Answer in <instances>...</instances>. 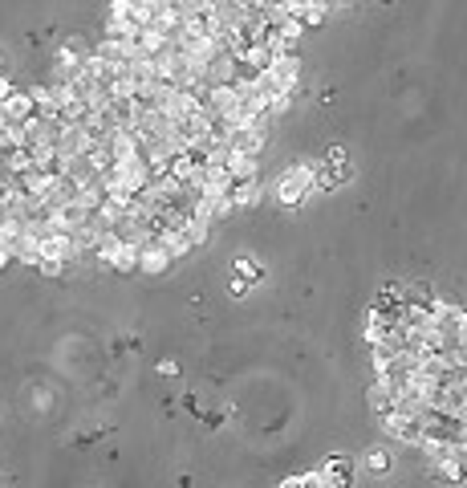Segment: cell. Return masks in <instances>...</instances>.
I'll list each match as a JSON object with an SVG mask.
<instances>
[{
	"mask_svg": "<svg viewBox=\"0 0 467 488\" xmlns=\"http://www.w3.org/2000/svg\"><path fill=\"white\" fill-rule=\"evenodd\" d=\"M309 195H313V167L309 163H293L281 176V183H276V204L281 208H305Z\"/></svg>",
	"mask_w": 467,
	"mask_h": 488,
	"instance_id": "6da1fadb",
	"label": "cell"
},
{
	"mask_svg": "<svg viewBox=\"0 0 467 488\" xmlns=\"http://www.w3.org/2000/svg\"><path fill=\"white\" fill-rule=\"evenodd\" d=\"M260 82L272 89V94H289V98H293V89H297V82H301V61L293 57V53L272 57V65L260 74Z\"/></svg>",
	"mask_w": 467,
	"mask_h": 488,
	"instance_id": "7a4b0ae2",
	"label": "cell"
},
{
	"mask_svg": "<svg viewBox=\"0 0 467 488\" xmlns=\"http://www.w3.org/2000/svg\"><path fill=\"white\" fill-rule=\"evenodd\" d=\"M426 464H431V476H435L439 485L459 488L467 480V464L455 456V452H443V456H435V460H426Z\"/></svg>",
	"mask_w": 467,
	"mask_h": 488,
	"instance_id": "3957f363",
	"label": "cell"
},
{
	"mask_svg": "<svg viewBox=\"0 0 467 488\" xmlns=\"http://www.w3.org/2000/svg\"><path fill=\"white\" fill-rule=\"evenodd\" d=\"M224 134V147L228 151H240V155H260V147H264V131H256V127H228Z\"/></svg>",
	"mask_w": 467,
	"mask_h": 488,
	"instance_id": "277c9868",
	"label": "cell"
},
{
	"mask_svg": "<svg viewBox=\"0 0 467 488\" xmlns=\"http://www.w3.org/2000/svg\"><path fill=\"white\" fill-rule=\"evenodd\" d=\"M171 265H175V261H171V253L163 248V244L151 240V244L138 248V273H146V277H163Z\"/></svg>",
	"mask_w": 467,
	"mask_h": 488,
	"instance_id": "5b68a950",
	"label": "cell"
},
{
	"mask_svg": "<svg viewBox=\"0 0 467 488\" xmlns=\"http://www.w3.org/2000/svg\"><path fill=\"white\" fill-rule=\"evenodd\" d=\"M317 476L329 488H349L354 485V464H349L345 456H325V464L317 468Z\"/></svg>",
	"mask_w": 467,
	"mask_h": 488,
	"instance_id": "8992f818",
	"label": "cell"
},
{
	"mask_svg": "<svg viewBox=\"0 0 467 488\" xmlns=\"http://www.w3.org/2000/svg\"><path fill=\"white\" fill-rule=\"evenodd\" d=\"M390 330H394V317H386L382 310H374V306H370V310H366V317H362V338H366L370 346H382Z\"/></svg>",
	"mask_w": 467,
	"mask_h": 488,
	"instance_id": "52a82bcc",
	"label": "cell"
},
{
	"mask_svg": "<svg viewBox=\"0 0 467 488\" xmlns=\"http://www.w3.org/2000/svg\"><path fill=\"white\" fill-rule=\"evenodd\" d=\"M402 301H406V289H402L398 281H386L382 289L374 293V301H370V306H374V310H382L386 317H394V321H398V310H402Z\"/></svg>",
	"mask_w": 467,
	"mask_h": 488,
	"instance_id": "ba28073f",
	"label": "cell"
},
{
	"mask_svg": "<svg viewBox=\"0 0 467 488\" xmlns=\"http://www.w3.org/2000/svg\"><path fill=\"white\" fill-rule=\"evenodd\" d=\"M325 4L321 0H305L301 4V12H297V21H301V29H317V25H325Z\"/></svg>",
	"mask_w": 467,
	"mask_h": 488,
	"instance_id": "9c48e42d",
	"label": "cell"
},
{
	"mask_svg": "<svg viewBox=\"0 0 467 488\" xmlns=\"http://www.w3.org/2000/svg\"><path fill=\"white\" fill-rule=\"evenodd\" d=\"M366 399H370V407H374V415H378V419H382L386 411H394V403H398V399H394V391H390L386 383H374Z\"/></svg>",
	"mask_w": 467,
	"mask_h": 488,
	"instance_id": "30bf717a",
	"label": "cell"
},
{
	"mask_svg": "<svg viewBox=\"0 0 467 488\" xmlns=\"http://www.w3.org/2000/svg\"><path fill=\"white\" fill-rule=\"evenodd\" d=\"M362 464H366V472H370V476H386V472H390V452H382V447H370V452L362 456Z\"/></svg>",
	"mask_w": 467,
	"mask_h": 488,
	"instance_id": "8fae6325",
	"label": "cell"
},
{
	"mask_svg": "<svg viewBox=\"0 0 467 488\" xmlns=\"http://www.w3.org/2000/svg\"><path fill=\"white\" fill-rule=\"evenodd\" d=\"M232 273H236L240 281H248V285H256V281H260V265H256V261H248V257H236Z\"/></svg>",
	"mask_w": 467,
	"mask_h": 488,
	"instance_id": "7c38bea8",
	"label": "cell"
},
{
	"mask_svg": "<svg viewBox=\"0 0 467 488\" xmlns=\"http://www.w3.org/2000/svg\"><path fill=\"white\" fill-rule=\"evenodd\" d=\"M321 167H334V171H345V167H349V155H345V147H338V142H334V147L325 151V163H321Z\"/></svg>",
	"mask_w": 467,
	"mask_h": 488,
	"instance_id": "4fadbf2b",
	"label": "cell"
},
{
	"mask_svg": "<svg viewBox=\"0 0 467 488\" xmlns=\"http://www.w3.org/2000/svg\"><path fill=\"white\" fill-rule=\"evenodd\" d=\"M248 289H252V285H248V281H240V277H232V281H228V293H232V297H244Z\"/></svg>",
	"mask_w": 467,
	"mask_h": 488,
	"instance_id": "5bb4252c",
	"label": "cell"
},
{
	"mask_svg": "<svg viewBox=\"0 0 467 488\" xmlns=\"http://www.w3.org/2000/svg\"><path fill=\"white\" fill-rule=\"evenodd\" d=\"M8 261H12V257H8V253H4V248H0V268L8 265Z\"/></svg>",
	"mask_w": 467,
	"mask_h": 488,
	"instance_id": "9a60e30c",
	"label": "cell"
},
{
	"mask_svg": "<svg viewBox=\"0 0 467 488\" xmlns=\"http://www.w3.org/2000/svg\"><path fill=\"white\" fill-rule=\"evenodd\" d=\"M382 4H394V0H382Z\"/></svg>",
	"mask_w": 467,
	"mask_h": 488,
	"instance_id": "2e32d148",
	"label": "cell"
}]
</instances>
